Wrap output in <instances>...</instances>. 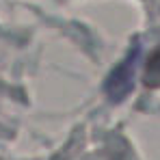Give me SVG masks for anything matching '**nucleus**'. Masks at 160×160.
Segmentation results:
<instances>
[{"label":"nucleus","instance_id":"f257e3e1","mask_svg":"<svg viewBox=\"0 0 160 160\" xmlns=\"http://www.w3.org/2000/svg\"><path fill=\"white\" fill-rule=\"evenodd\" d=\"M136 56H138V46H134L132 50H130V54H128V58L108 76L106 93L112 100H119V98H123L130 91L132 80H134V63H136Z\"/></svg>","mask_w":160,"mask_h":160},{"label":"nucleus","instance_id":"f03ea898","mask_svg":"<svg viewBox=\"0 0 160 160\" xmlns=\"http://www.w3.org/2000/svg\"><path fill=\"white\" fill-rule=\"evenodd\" d=\"M147 78L160 80V50H156V52L152 54V58L147 63Z\"/></svg>","mask_w":160,"mask_h":160}]
</instances>
